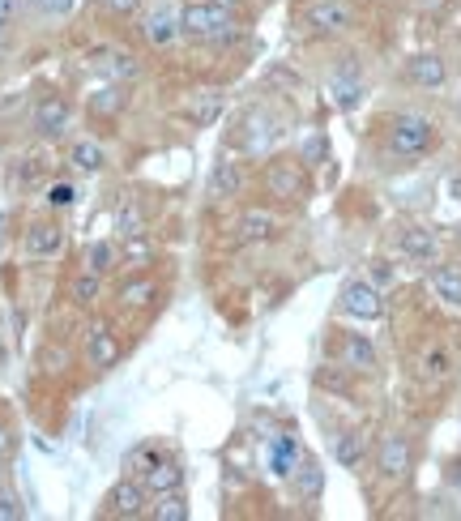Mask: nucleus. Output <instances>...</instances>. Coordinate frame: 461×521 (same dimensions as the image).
Returning <instances> with one entry per match:
<instances>
[{"label": "nucleus", "mask_w": 461, "mask_h": 521, "mask_svg": "<svg viewBox=\"0 0 461 521\" xmlns=\"http://www.w3.org/2000/svg\"><path fill=\"white\" fill-rule=\"evenodd\" d=\"M180 26H184V35H193L201 43H231V39H240L235 9L214 5V0H193V5H184L180 9Z\"/></svg>", "instance_id": "nucleus-1"}, {"label": "nucleus", "mask_w": 461, "mask_h": 521, "mask_svg": "<svg viewBox=\"0 0 461 521\" xmlns=\"http://www.w3.org/2000/svg\"><path fill=\"white\" fill-rule=\"evenodd\" d=\"M218 107H222V103H218V94H214V90H205V107L197 112V124H210V120L218 116Z\"/></svg>", "instance_id": "nucleus-39"}, {"label": "nucleus", "mask_w": 461, "mask_h": 521, "mask_svg": "<svg viewBox=\"0 0 461 521\" xmlns=\"http://www.w3.org/2000/svg\"><path fill=\"white\" fill-rule=\"evenodd\" d=\"M0 47H5V39H0Z\"/></svg>", "instance_id": "nucleus-46"}, {"label": "nucleus", "mask_w": 461, "mask_h": 521, "mask_svg": "<svg viewBox=\"0 0 461 521\" xmlns=\"http://www.w3.org/2000/svg\"><path fill=\"white\" fill-rule=\"evenodd\" d=\"M432 141H436V124L427 116H419V112L393 116V124H389V150L393 154H402V159H419V154L432 150Z\"/></svg>", "instance_id": "nucleus-2"}, {"label": "nucleus", "mask_w": 461, "mask_h": 521, "mask_svg": "<svg viewBox=\"0 0 461 521\" xmlns=\"http://www.w3.org/2000/svg\"><path fill=\"white\" fill-rule=\"evenodd\" d=\"M141 483H146L150 496L180 492V487H184V470H180V462H154V466L141 470Z\"/></svg>", "instance_id": "nucleus-15"}, {"label": "nucleus", "mask_w": 461, "mask_h": 521, "mask_svg": "<svg viewBox=\"0 0 461 521\" xmlns=\"http://www.w3.org/2000/svg\"><path fill=\"white\" fill-rule=\"evenodd\" d=\"M116 265H120V252H116V244H111V240H94V244L86 248V270L111 274Z\"/></svg>", "instance_id": "nucleus-24"}, {"label": "nucleus", "mask_w": 461, "mask_h": 521, "mask_svg": "<svg viewBox=\"0 0 461 521\" xmlns=\"http://www.w3.org/2000/svg\"><path fill=\"white\" fill-rule=\"evenodd\" d=\"M295 462H299V445L291 436H282L274 449H269V466H274V475H295Z\"/></svg>", "instance_id": "nucleus-29"}, {"label": "nucleus", "mask_w": 461, "mask_h": 521, "mask_svg": "<svg viewBox=\"0 0 461 521\" xmlns=\"http://www.w3.org/2000/svg\"><path fill=\"white\" fill-rule=\"evenodd\" d=\"M120 107H124V94H120L116 82H107V86H99V90L90 94V112L94 116H116Z\"/></svg>", "instance_id": "nucleus-30"}, {"label": "nucleus", "mask_w": 461, "mask_h": 521, "mask_svg": "<svg viewBox=\"0 0 461 521\" xmlns=\"http://www.w3.org/2000/svg\"><path fill=\"white\" fill-rule=\"evenodd\" d=\"M141 30H146V43H150V47H171V43H176V39L184 35L180 13L171 9V5H158V9L150 13V18H146V26H141Z\"/></svg>", "instance_id": "nucleus-11"}, {"label": "nucleus", "mask_w": 461, "mask_h": 521, "mask_svg": "<svg viewBox=\"0 0 461 521\" xmlns=\"http://www.w3.org/2000/svg\"><path fill=\"white\" fill-rule=\"evenodd\" d=\"M90 69L99 73L103 82H116V86L137 82V73H141L137 60L129 52H120V47H99V52H90Z\"/></svg>", "instance_id": "nucleus-6"}, {"label": "nucleus", "mask_w": 461, "mask_h": 521, "mask_svg": "<svg viewBox=\"0 0 461 521\" xmlns=\"http://www.w3.org/2000/svg\"><path fill=\"white\" fill-rule=\"evenodd\" d=\"M69 163H73L77 171H86V176H94V171H103L107 150H103L94 137H86V141H77V146L69 150Z\"/></svg>", "instance_id": "nucleus-21"}, {"label": "nucleus", "mask_w": 461, "mask_h": 521, "mask_svg": "<svg viewBox=\"0 0 461 521\" xmlns=\"http://www.w3.org/2000/svg\"><path fill=\"white\" fill-rule=\"evenodd\" d=\"M214 5H227V9H235V5H240V0H214Z\"/></svg>", "instance_id": "nucleus-44"}, {"label": "nucleus", "mask_w": 461, "mask_h": 521, "mask_svg": "<svg viewBox=\"0 0 461 521\" xmlns=\"http://www.w3.org/2000/svg\"><path fill=\"white\" fill-rule=\"evenodd\" d=\"M154 295H158L154 278H133V282H124V287H120V304L124 308H146Z\"/></svg>", "instance_id": "nucleus-28"}, {"label": "nucleus", "mask_w": 461, "mask_h": 521, "mask_svg": "<svg viewBox=\"0 0 461 521\" xmlns=\"http://www.w3.org/2000/svg\"><path fill=\"white\" fill-rule=\"evenodd\" d=\"M265 188L274 197L295 201V197H304V171H299V163H274L265 171Z\"/></svg>", "instance_id": "nucleus-14"}, {"label": "nucleus", "mask_w": 461, "mask_h": 521, "mask_svg": "<svg viewBox=\"0 0 461 521\" xmlns=\"http://www.w3.org/2000/svg\"><path fill=\"white\" fill-rule=\"evenodd\" d=\"M321 487H325L321 466H316V462H295V492H299V496L316 500V496H321Z\"/></svg>", "instance_id": "nucleus-27"}, {"label": "nucleus", "mask_w": 461, "mask_h": 521, "mask_svg": "<svg viewBox=\"0 0 461 521\" xmlns=\"http://www.w3.org/2000/svg\"><path fill=\"white\" fill-rule=\"evenodd\" d=\"M316 385H321V389H338V393H346V389H351V381H346V376L342 372H316Z\"/></svg>", "instance_id": "nucleus-37"}, {"label": "nucleus", "mask_w": 461, "mask_h": 521, "mask_svg": "<svg viewBox=\"0 0 461 521\" xmlns=\"http://www.w3.org/2000/svg\"><path fill=\"white\" fill-rule=\"evenodd\" d=\"M240 184H244L240 163H231V159H218V163H214V171H210V197H214V201L235 197V193H240Z\"/></svg>", "instance_id": "nucleus-18"}, {"label": "nucleus", "mask_w": 461, "mask_h": 521, "mask_svg": "<svg viewBox=\"0 0 461 521\" xmlns=\"http://www.w3.org/2000/svg\"><path fill=\"white\" fill-rule=\"evenodd\" d=\"M35 5H39L43 13H52V18H65V13L77 5V0H35Z\"/></svg>", "instance_id": "nucleus-38"}, {"label": "nucleus", "mask_w": 461, "mask_h": 521, "mask_svg": "<svg viewBox=\"0 0 461 521\" xmlns=\"http://www.w3.org/2000/svg\"><path fill=\"white\" fill-rule=\"evenodd\" d=\"M444 77H449V65H444V56L436 52H419V56H410V65H406V82H415L423 90H440L444 86Z\"/></svg>", "instance_id": "nucleus-12"}, {"label": "nucleus", "mask_w": 461, "mask_h": 521, "mask_svg": "<svg viewBox=\"0 0 461 521\" xmlns=\"http://www.w3.org/2000/svg\"><path fill=\"white\" fill-rule=\"evenodd\" d=\"M22 248H26V257H39V261L60 257V248H65V227L60 223H30Z\"/></svg>", "instance_id": "nucleus-10"}, {"label": "nucleus", "mask_w": 461, "mask_h": 521, "mask_svg": "<svg viewBox=\"0 0 461 521\" xmlns=\"http://www.w3.org/2000/svg\"><path fill=\"white\" fill-rule=\"evenodd\" d=\"M325 154H329V146H325L321 133H316V137H304V146H299V163L316 167V163H325Z\"/></svg>", "instance_id": "nucleus-32"}, {"label": "nucleus", "mask_w": 461, "mask_h": 521, "mask_svg": "<svg viewBox=\"0 0 461 521\" xmlns=\"http://www.w3.org/2000/svg\"><path fill=\"white\" fill-rule=\"evenodd\" d=\"M410 462H415V453H410V440L406 436H385V440H380L376 466H380V475H385V479L410 475Z\"/></svg>", "instance_id": "nucleus-8"}, {"label": "nucleus", "mask_w": 461, "mask_h": 521, "mask_svg": "<svg viewBox=\"0 0 461 521\" xmlns=\"http://www.w3.org/2000/svg\"><path fill=\"white\" fill-rule=\"evenodd\" d=\"M26 509H22V500L18 492H9V487H0V521H22Z\"/></svg>", "instance_id": "nucleus-34"}, {"label": "nucleus", "mask_w": 461, "mask_h": 521, "mask_svg": "<svg viewBox=\"0 0 461 521\" xmlns=\"http://www.w3.org/2000/svg\"><path fill=\"white\" fill-rule=\"evenodd\" d=\"M103 504H107L111 517H146V513H150V509H146L150 492H146V483H141V479H120V483L107 492Z\"/></svg>", "instance_id": "nucleus-5"}, {"label": "nucleus", "mask_w": 461, "mask_h": 521, "mask_svg": "<svg viewBox=\"0 0 461 521\" xmlns=\"http://www.w3.org/2000/svg\"><path fill=\"white\" fill-rule=\"evenodd\" d=\"M150 517H154V521H188V500H184V492H163V496H154Z\"/></svg>", "instance_id": "nucleus-25"}, {"label": "nucleus", "mask_w": 461, "mask_h": 521, "mask_svg": "<svg viewBox=\"0 0 461 521\" xmlns=\"http://www.w3.org/2000/svg\"><path fill=\"white\" fill-rule=\"evenodd\" d=\"M368 282H372V287H380V291H385L389 282H393V265H389L385 257H376V261L368 265Z\"/></svg>", "instance_id": "nucleus-35"}, {"label": "nucleus", "mask_w": 461, "mask_h": 521, "mask_svg": "<svg viewBox=\"0 0 461 521\" xmlns=\"http://www.w3.org/2000/svg\"><path fill=\"white\" fill-rule=\"evenodd\" d=\"M30 5H35V0H30Z\"/></svg>", "instance_id": "nucleus-47"}, {"label": "nucleus", "mask_w": 461, "mask_h": 521, "mask_svg": "<svg viewBox=\"0 0 461 521\" xmlns=\"http://www.w3.org/2000/svg\"><path fill=\"white\" fill-rule=\"evenodd\" d=\"M449 483H453V487H461V462H453V466H449Z\"/></svg>", "instance_id": "nucleus-43"}, {"label": "nucleus", "mask_w": 461, "mask_h": 521, "mask_svg": "<svg viewBox=\"0 0 461 521\" xmlns=\"http://www.w3.org/2000/svg\"><path fill=\"white\" fill-rule=\"evenodd\" d=\"M69 295H73V304L94 308V304H99V295H103V274H94V270L77 274V278H73V287H69Z\"/></svg>", "instance_id": "nucleus-22"}, {"label": "nucleus", "mask_w": 461, "mask_h": 521, "mask_svg": "<svg viewBox=\"0 0 461 521\" xmlns=\"http://www.w3.org/2000/svg\"><path fill=\"white\" fill-rule=\"evenodd\" d=\"M69 116H73V107L69 99H60V94H43V99L35 103V129L43 137H60L69 129Z\"/></svg>", "instance_id": "nucleus-9"}, {"label": "nucleus", "mask_w": 461, "mask_h": 521, "mask_svg": "<svg viewBox=\"0 0 461 521\" xmlns=\"http://www.w3.org/2000/svg\"><path fill=\"white\" fill-rule=\"evenodd\" d=\"M304 22L316 30V35H338V30L351 26V9L342 0H312L304 9Z\"/></svg>", "instance_id": "nucleus-7"}, {"label": "nucleus", "mask_w": 461, "mask_h": 521, "mask_svg": "<svg viewBox=\"0 0 461 521\" xmlns=\"http://www.w3.org/2000/svg\"><path fill=\"white\" fill-rule=\"evenodd\" d=\"M363 99V82L355 73H333L329 77V103L338 107V112H355Z\"/></svg>", "instance_id": "nucleus-17"}, {"label": "nucleus", "mask_w": 461, "mask_h": 521, "mask_svg": "<svg viewBox=\"0 0 461 521\" xmlns=\"http://www.w3.org/2000/svg\"><path fill=\"white\" fill-rule=\"evenodd\" d=\"M73 201H77V188L69 180H60V184L47 188V205H52V210H69Z\"/></svg>", "instance_id": "nucleus-33"}, {"label": "nucleus", "mask_w": 461, "mask_h": 521, "mask_svg": "<svg viewBox=\"0 0 461 521\" xmlns=\"http://www.w3.org/2000/svg\"><path fill=\"white\" fill-rule=\"evenodd\" d=\"M9 453H13V432L5 428V423H0V462H5Z\"/></svg>", "instance_id": "nucleus-41"}, {"label": "nucleus", "mask_w": 461, "mask_h": 521, "mask_svg": "<svg viewBox=\"0 0 461 521\" xmlns=\"http://www.w3.org/2000/svg\"><path fill=\"white\" fill-rule=\"evenodd\" d=\"M342 312L355 321H380L385 317V295H380V287H372L368 278H355L342 287Z\"/></svg>", "instance_id": "nucleus-3"}, {"label": "nucleus", "mask_w": 461, "mask_h": 521, "mask_svg": "<svg viewBox=\"0 0 461 521\" xmlns=\"http://www.w3.org/2000/svg\"><path fill=\"white\" fill-rule=\"evenodd\" d=\"M116 231L120 240H133V235H146V214H141V205L133 197H124L120 214H116Z\"/></svg>", "instance_id": "nucleus-23"}, {"label": "nucleus", "mask_w": 461, "mask_h": 521, "mask_svg": "<svg viewBox=\"0 0 461 521\" xmlns=\"http://www.w3.org/2000/svg\"><path fill=\"white\" fill-rule=\"evenodd\" d=\"M432 295L444 308H461V270L457 265H440V270H432Z\"/></svg>", "instance_id": "nucleus-20"}, {"label": "nucleus", "mask_w": 461, "mask_h": 521, "mask_svg": "<svg viewBox=\"0 0 461 521\" xmlns=\"http://www.w3.org/2000/svg\"><path fill=\"white\" fill-rule=\"evenodd\" d=\"M449 197L461 201V176H449Z\"/></svg>", "instance_id": "nucleus-42"}, {"label": "nucleus", "mask_w": 461, "mask_h": 521, "mask_svg": "<svg viewBox=\"0 0 461 521\" xmlns=\"http://www.w3.org/2000/svg\"><path fill=\"white\" fill-rule=\"evenodd\" d=\"M449 368H453V359H449V351H444V346L427 351V372H432V376H449Z\"/></svg>", "instance_id": "nucleus-36"}, {"label": "nucleus", "mask_w": 461, "mask_h": 521, "mask_svg": "<svg viewBox=\"0 0 461 521\" xmlns=\"http://www.w3.org/2000/svg\"><path fill=\"white\" fill-rule=\"evenodd\" d=\"M103 5H107L111 13H120V18H129V13L141 9V0H103Z\"/></svg>", "instance_id": "nucleus-40"}, {"label": "nucleus", "mask_w": 461, "mask_h": 521, "mask_svg": "<svg viewBox=\"0 0 461 521\" xmlns=\"http://www.w3.org/2000/svg\"><path fill=\"white\" fill-rule=\"evenodd\" d=\"M0 39H5V22H0Z\"/></svg>", "instance_id": "nucleus-45"}, {"label": "nucleus", "mask_w": 461, "mask_h": 521, "mask_svg": "<svg viewBox=\"0 0 461 521\" xmlns=\"http://www.w3.org/2000/svg\"><path fill=\"white\" fill-rule=\"evenodd\" d=\"M86 359H90L94 372H107V368H116L120 363V338L107 321H94L86 329Z\"/></svg>", "instance_id": "nucleus-4"}, {"label": "nucleus", "mask_w": 461, "mask_h": 521, "mask_svg": "<svg viewBox=\"0 0 461 521\" xmlns=\"http://www.w3.org/2000/svg\"><path fill=\"white\" fill-rule=\"evenodd\" d=\"M333 462L346 466V470H355L363 462V436L359 432H342L338 440H333Z\"/></svg>", "instance_id": "nucleus-26"}, {"label": "nucleus", "mask_w": 461, "mask_h": 521, "mask_svg": "<svg viewBox=\"0 0 461 521\" xmlns=\"http://www.w3.org/2000/svg\"><path fill=\"white\" fill-rule=\"evenodd\" d=\"M278 231V218L269 210H248L240 218V227H235V235H240V244H257V240H269V235Z\"/></svg>", "instance_id": "nucleus-19"}, {"label": "nucleus", "mask_w": 461, "mask_h": 521, "mask_svg": "<svg viewBox=\"0 0 461 521\" xmlns=\"http://www.w3.org/2000/svg\"><path fill=\"white\" fill-rule=\"evenodd\" d=\"M124 261H129L133 270L150 265V261H154V244L146 240V235H133V240H124Z\"/></svg>", "instance_id": "nucleus-31"}, {"label": "nucleus", "mask_w": 461, "mask_h": 521, "mask_svg": "<svg viewBox=\"0 0 461 521\" xmlns=\"http://www.w3.org/2000/svg\"><path fill=\"white\" fill-rule=\"evenodd\" d=\"M397 248H402L406 261L427 265V261H436L440 240H436V231H427V227H406L402 235H397Z\"/></svg>", "instance_id": "nucleus-13"}, {"label": "nucleus", "mask_w": 461, "mask_h": 521, "mask_svg": "<svg viewBox=\"0 0 461 521\" xmlns=\"http://www.w3.org/2000/svg\"><path fill=\"white\" fill-rule=\"evenodd\" d=\"M342 368L346 372H372L376 368V346L363 334H346L342 338Z\"/></svg>", "instance_id": "nucleus-16"}]
</instances>
